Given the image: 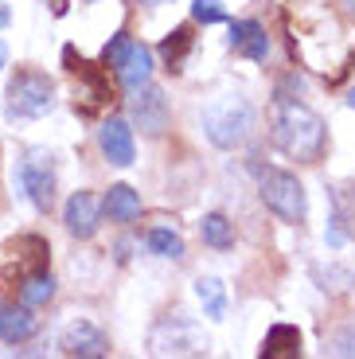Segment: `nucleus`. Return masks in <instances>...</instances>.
I'll return each instance as SVG.
<instances>
[{
    "label": "nucleus",
    "instance_id": "2",
    "mask_svg": "<svg viewBox=\"0 0 355 359\" xmlns=\"http://www.w3.org/2000/svg\"><path fill=\"white\" fill-rule=\"evenodd\" d=\"M254 129H257V109L254 102L239 98V94H222V98L203 106V133L222 153L242 149L254 137Z\"/></svg>",
    "mask_w": 355,
    "mask_h": 359
},
{
    "label": "nucleus",
    "instance_id": "3",
    "mask_svg": "<svg viewBox=\"0 0 355 359\" xmlns=\"http://www.w3.org/2000/svg\"><path fill=\"white\" fill-rule=\"evenodd\" d=\"M257 199L285 223H304V215H309L304 184L285 168H257Z\"/></svg>",
    "mask_w": 355,
    "mask_h": 359
},
{
    "label": "nucleus",
    "instance_id": "27",
    "mask_svg": "<svg viewBox=\"0 0 355 359\" xmlns=\"http://www.w3.org/2000/svg\"><path fill=\"white\" fill-rule=\"evenodd\" d=\"M340 8H344V12H347V16H351V20H355V0H340Z\"/></svg>",
    "mask_w": 355,
    "mask_h": 359
},
{
    "label": "nucleus",
    "instance_id": "14",
    "mask_svg": "<svg viewBox=\"0 0 355 359\" xmlns=\"http://www.w3.org/2000/svg\"><path fill=\"white\" fill-rule=\"evenodd\" d=\"M102 215H106L109 223H133V219L141 215V196H137L129 184H114V188L106 191V199H102Z\"/></svg>",
    "mask_w": 355,
    "mask_h": 359
},
{
    "label": "nucleus",
    "instance_id": "16",
    "mask_svg": "<svg viewBox=\"0 0 355 359\" xmlns=\"http://www.w3.org/2000/svg\"><path fill=\"white\" fill-rule=\"evenodd\" d=\"M117 74H121V82L129 90L145 86V82H152V51L145 43H129V51H125L121 67H117Z\"/></svg>",
    "mask_w": 355,
    "mask_h": 359
},
{
    "label": "nucleus",
    "instance_id": "12",
    "mask_svg": "<svg viewBox=\"0 0 355 359\" xmlns=\"http://www.w3.org/2000/svg\"><path fill=\"white\" fill-rule=\"evenodd\" d=\"M67 67H71V74L79 79V98H82V109L86 114H94V109H102L109 102V86L106 79L98 74V67H90L86 59H79L74 63V51L67 47Z\"/></svg>",
    "mask_w": 355,
    "mask_h": 359
},
{
    "label": "nucleus",
    "instance_id": "26",
    "mask_svg": "<svg viewBox=\"0 0 355 359\" xmlns=\"http://www.w3.org/2000/svg\"><path fill=\"white\" fill-rule=\"evenodd\" d=\"M8 20H12V12H8V4H0V27H8Z\"/></svg>",
    "mask_w": 355,
    "mask_h": 359
},
{
    "label": "nucleus",
    "instance_id": "20",
    "mask_svg": "<svg viewBox=\"0 0 355 359\" xmlns=\"http://www.w3.org/2000/svg\"><path fill=\"white\" fill-rule=\"evenodd\" d=\"M196 297H199V305H203V313L211 316V320H222V316H227V285H222L219 278H199Z\"/></svg>",
    "mask_w": 355,
    "mask_h": 359
},
{
    "label": "nucleus",
    "instance_id": "30",
    "mask_svg": "<svg viewBox=\"0 0 355 359\" xmlns=\"http://www.w3.org/2000/svg\"><path fill=\"white\" fill-rule=\"evenodd\" d=\"M86 4H94V0H86Z\"/></svg>",
    "mask_w": 355,
    "mask_h": 359
},
{
    "label": "nucleus",
    "instance_id": "8",
    "mask_svg": "<svg viewBox=\"0 0 355 359\" xmlns=\"http://www.w3.org/2000/svg\"><path fill=\"white\" fill-rule=\"evenodd\" d=\"M62 355H79V359H98L109 351V336L102 332L94 320H71L59 336Z\"/></svg>",
    "mask_w": 355,
    "mask_h": 359
},
{
    "label": "nucleus",
    "instance_id": "17",
    "mask_svg": "<svg viewBox=\"0 0 355 359\" xmlns=\"http://www.w3.org/2000/svg\"><path fill=\"white\" fill-rule=\"evenodd\" d=\"M301 355V332L293 324H274L262 340V359H293Z\"/></svg>",
    "mask_w": 355,
    "mask_h": 359
},
{
    "label": "nucleus",
    "instance_id": "10",
    "mask_svg": "<svg viewBox=\"0 0 355 359\" xmlns=\"http://www.w3.org/2000/svg\"><path fill=\"white\" fill-rule=\"evenodd\" d=\"M62 223L74 238H94L102 226V199L94 191H74L62 207Z\"/></svg>",
    "mask_w": 355,
    "mask_h": 359
},
{
    "label": "nucleus",
    "instance_id": "23",
    "mask_svg": "<svg viewBox=\"0 0 355 359\" xmlns=\"http://www.w3.org/2000/svg\"><path fill=\"white\" fill-rule=\"evenodd\" d=\"M192 16L199 24H219V20H227V12H222L219 0H192Z\"/></svg>",
    "mask_w": 355,
    "mask_h": 359
},
{
    "label": "nucleus",
    "instance_id": "29",
    "mask_svg": "<svg viewBox=\"0 0 355 359\" xmlns=\"http://www.w3.org/2000/svg\"><path fill=\"white\" fill-rule=\"evenodd\" d=\"M347 106H355V90H351V94H347Z\"/></svg>",
    "mask_w": 355,
    "mask_h": 359
},
{
    "label": "nucleus",
    "instance_id": "5",
    "mask_svg": "<svg viewBox=\"0 0 355 359\" xmlns=\"http://www.w3.org/2000/svg\"><path fill=\"white\" fill-rule=\"evenodd\" d=\"M207 348H211V340L203 336V328L184 313L164 316L152 328V351L156 355H203Z\"/></svg>",
    "mask_w": 355,
    "mask_h": 359
},
{
    "label": "nucleus",
    "instance_id": "25",
    "mask_svg": "<svg viewBox=\"0 0 355 359\" xmlns=\"http://www.w3.org/2000/svg\"><path fill=\"white\" fill-rule=\"evenodd\" d=\"M332 351H336V355H355V324L332 336Z\"/></svg>",
    "mask_w": 355,
    "mask_h": 359
},
{
    "label": "nucleus",
    "instance_id": "11",
    "mask_svg": "<svg viewBox=\"0 0 355 359\" xmlns=\"http://www.w3.org/2000/svg\"><path fill=\"white\" fill-rule=\"evenodd\" d=\"M98 149H102V156H106L109 164L129 168V164H133V156H137V144H133V129H129V121L109 117L106 126L98 129Z\"/></svg>",
    "mask_w": 355,
    "mask_h": 359
},
{
    "label": "nucleus",
    "instance_id": "21",
    "mask_svg": "<svg viewBox=\"0 0 355 359\" xmlns=\"http://www.w3.org/2000/svg\"><path fill=\"white\" fill-rule=\"evenodd\" d=\"M149 250L160 254V258L180 262V258H184V238H180L176 231H168V226H152V231H149Z\"/></svg>",
    "mask_w": 355,
    "mask_h": 359
},
{
    "label": "nucleus",
    "instance_id": "19",
    "mask_svg": "<svg viewBox=\"0 0 355 359\" xmlns=\"http://www.w3.org/2000/svg\"><path fill=\"white\" fill-rule=\"evenodd\" d=\"M51 297H55V278L47 273V269H39V273H32V278L20 281V305L39 309V305H47Z\"/></svg>",
    "mask_w": 355,
    "mask_h": 359
},
{
    "label": "nucleus",
    "instance_id": "13",
    "mask_svg": "<svg viewBox=\"0 0 355 359\" xmlns=\"http://www.w3.org/2000/svg\"><path fill=\"white\" fill-rule=\"evenodd\" d=\"M231 47L242 51L246 59H254V63H266V55H269L266 27L257 24V20H234L231 24Z\"/></svg>",
    "mask_w": 355,
    "mask_h": 359
},
{
    "label": "nucleus",
    "instance_id": "15",
    "mask_svg": "<svg viewBox=\"0 0 355 359\" xmlns=\"http://www.w3.org/2000/svg\"><path fill=\"white\" fill-rule=\"evenodd\" d=\"M36 336V316L27 305H0V340L4 344H24Z\"/></svg>",
    "mask_w": 355,
    "mask_h": 359
},
{
    "label": "nucleus",
    "instance_id": "28",
    "mask_svg": "<svg viewBox=\"0 0 355 359\" xmlns=\"http://www.w3.org/2000/svg\"><path fill=\"white\" fill-rule=\"evenodd\" d=\"M4 63H8V47L0 43V71H4Z\"/></svg>",
    "mask_w": 355,
    "mask_h": 359
},
{
    "label": "nucleus",
    "instance_id": "7",
    "mask_svg": "<svg viewBox=\"0 0 355 359\" xmlns=\"http://www.w3.org/2000/svg\"><path fill=\"white\" fill-rule=\"evenodd\" d=\"M20 184H24L27 199L36 211H51L55 207V168H51V153L32 149L20 164Z\"/></svg>",
    "mask_w": 355,
    "mask_h": 359
},
{
    "label": "nucleus",
    "instance_id": "24",
    "mask_svg": "<svg viewBox=\"0 0 355 359\" xmlns=\"http://www.w3.org/2000/svg\"><path fill=\"white\" fill-rule=\"evenodd\" d=\"M129 43H133V39L125 36V32H117V36L106 43V51H102V59H106V67H121V59H125V51H129Z\"/></svg>",
    "mask_w": 355,
    "mask_h": 359
},
{
    "label": "nucleus",
    "instance_id": "22",
    "mask_svg": "<svg viewBox=\"0 0 355 359\" xmlns=\"http://www.w3.org/2000/svg\"><path fill=\"white\" fill-rule=\"evenodd\" d=\"M187 47H192V27H176V32L160 43V51H164V59H168L172 67H180L184 55H187Z\"/></svg>",
    "mask_w": 355,
    "mask_h": 359
},
{
    "label": "nucleus",
    "instance_id": "6",
    "mask_svg": "<svg viewBox=\"0 0 355 359\" xmlns=\"http://www.w3.org/2000/svg\"><path fill=\"white\" fill-rule=\"evenodd\" d=\"M55 109V86L39 71H16L8 82V114L12 117H43Z\"/></svg>",
    "mask_w": 355,
    "mask_h": 359
},
{
    "label": "nucleus",
    "instance_id": "18",
    "mask_svg": "<svg viewBox=\"0 0 355 359\" xmlns=\"http://www.w3.org/2000/svg\"><path fill=\"white\" fill-rule=\"evenodd\" d=\"M199 234H203V243L211 246V250H231L234 246V223L222 211H211V215H203V223H199Z\"/></svg>",
    "mask_w": 355,
    "mask_h": 359
},
{
    "label": "nucleus",
    "instance_id": "1",
    "mask_svg": "<svg viewBox=\"0 0 355 359\" xmlns=\"http://www.w3.org/2000/svg\"><path fill=\"white\" fill-rule=\"evenodd\" d=\"M269 137L285 156H293L301 164H316L328 149V126L312 106L301 98H285L277 94L269 106Z\"/></svg>",
    "mask_w": 355,
    "mask_h": 359
},
{
    "label": "nucleus",
    "instance_id": "9",
    "mask_svg": "<svg viewBox=\"0 0 355 359\" xmlns=\"http://www.w3.org/2000/svg\"><path fill=\"white\" fill-rule=\"evenodd\" d=\"M133 117L137 126H141V133L149 137H160L164 129H168V98H164V90L152 86V82H145V86L133 90Z\"/></svg>",
    "mask_w": 355,
    "mask_h": 359
},
{
    "label": "nucleus",
    "instance_id": "4",
    "mask_svg": "<svg viewBox=\"0 0 355 359\" xmlns=\"http://www.w3.org/2000/svg\"><path fill=\"white\" fill-rule=\"evenodd\" d=\"M47 262H51V246L39 234H20L0 246V285H20L24 278L47 269Z\"/></svg>",
    "mask_w": 355,
    "mask_h": 359
}]
</instances>
